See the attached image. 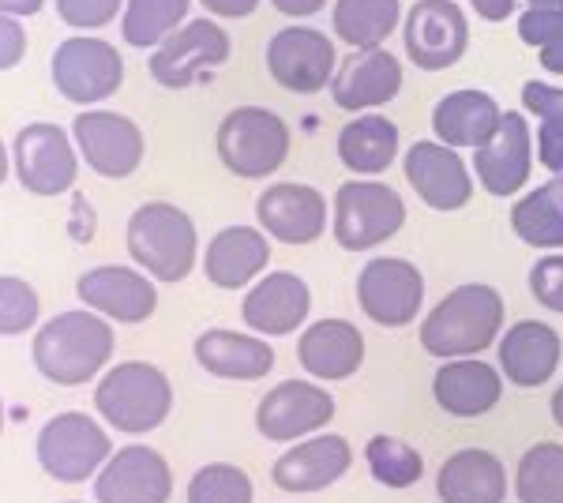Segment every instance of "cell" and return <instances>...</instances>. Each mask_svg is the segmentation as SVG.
I'll return each instance as SVG.
<instances>
[{
    "label": "cell",
    "instance_id": "6da1fadb",
    "mask_svg": "<svg viewBox=\"0 0 563 503\" xmlns=\"http://www.w3.org/2000/svg\"><path fill=\"white\" fill-rule=\"evenodd\" d=\"M504 297L485 282H462L451 294L435 300V308L421 319V350L440 361L477 357L504 335Z\"/></svg>",
    "mask_w": 563,
    "mask_h": 503
},
{
    "label": "cell",
    "instance_id": "7a4b0ae2",
    "mask_svg": "<svg viewBox=\"0 0 563 503\" xmlns=\"http://www.w3.org/2000/svg\"><path fill=\"white\" fill-rule=\"evenodd\" d=\"M113 327L106 316L79 308V313H60L49 324L38 327L31 346L34 369L57 387H84L106 372L113 357Z\"/></svg>",
    "mask_w": 563,
    "mask_h": 503
},
{
    "label": "cell",
    "instance_id": "3957f363",
    "mask_svg": "<svg viewBox=\"0 0 563 503\" xmlns=\"http://www.w3.org/2000/svg\"><path fill=\"white\" fill-rule=\"evenodd\" d=\"M95 409L113 433H154L174 414V383L151 361H121L98 376Z\"/></svg>",
    "mask_w": 563,
    "mask_h": 503
},
{
    "label": "cell",
    "instance_id": "277c9868",
    "mask_svg": "<svg viewBox=\"0 0 563 503\" xmlns=\"http://www.w3.org/2000/svg\"><path fill=\"white\" fill-rule=\"evenodd\" d=\"M124 241H129V255L135 260V267L151 274L154 282L177 286L196 267V255H199L196 222L188 218V210L166 204V199L135 207Z\"/></svg>",
    "mask_w": 563,
    "mask_h": 503
},
{
    "label": "cell",
    "instance_id": "5b68a950",
    "mask_svg": "<svg viewBox=\"0 0 563 503\" xmlns=\"http://www.w3.org/2000/svg\"><path fill=\"white\" fill-rule=\"evenodd\" d=\"M218 158L241 181H263L289 158V124L275 109L238 106L218 124Z\"/></svg>",
    "mask_w": 563,
    "mask_h": 503
},
{
    "label": "cell",
    "instance_id": "8992f818",
    "mask_svg": "<svg viewBox=\"0 0 563 503\" xmlns=\"http://www.w3.org/2000/svg\"><path fill=\"white\" fill-rule=\"evenodd\" d=\"M406 226V199L384 181H346L334 192L331 233L346 252H368Z\"/></svg>",
    "mask_w": 563,
    "mask_h": 503
},
{
    "label": "cell",
    "instance_id": "52a82bcc",
    "mask_svg": "<svg viewBox=\"0 0 563 503\" xmlns=\"http://www.w3.org/2000/svg\"><path fill=\"white\" fill-rule=\"evenodd\" d=\"M34 455H38L45 478L60 484H84L98 478V470L109 462L113 440H109V433L90 414L68 409V414L45 420L38 444H34Z\"/></svg>",
    "mask_w": 563,
    "mask_h": 503
},
{
    "label": "cell",
    "instance_id": "ba28073f",
    "mask_svg": "<svg viewBox=\"0 0 563 503\" xmlns=\"http://www.w3.org/2000/svg\"><path fill=\"white\" fill-rule=\"evenodd\" d=\"M12 166L31 196H65L79 177L76 140L49 121L23 124L12 143Z\"/></svg>",
    "mask_w": 563,
    "mask_h": 503
},
{
    "label": "cell",
    "instance_id": "9c48e42d",
    "mask_svg": "<svg viewBox=\"0 0 563 503\" xmlns=\"http://www.w3.org/2000/svg\"><path fill=\"white\" fill-rule=\"evenodd\" d=\"M49 72H53V87L76 106L106 102L124 84V61L113 50V42L87 39V34L60 42L49 61Z\"/></svg>",
    "mask_w": 563,
    "mask_h": 503
},
{
    "label": "cell",
    "instance_id": "30bf717a",
    "mask_svg": "<svg viewBox=\"0 0 563 503\" xmlns=\"http://www.w3.org/2000/svg\"><path fill=\"white\" fill-rule=\"evenodd\" d=\"M357 305L376 327H410L424 308V274L402 255H376L357 274Z\"/></svg>",
    "mask_w": 563,
    "mask_h": 503
},
{
    "label": "cell",
    "instance_id": "8fae6325",
    "mask_svg": "<svg viewBox=\"0 0 563 503\" xmlns=\"http://www.w3.org/2000/svg\"><path fill=\"white\" fill-rule=\"evenodd\" d=\"M71 140L87 170H95L106 181H124L143 166V132L132 117L109 113V109H84L71 121Z\"/></svg>",
    "mask_w": 563,
    "mask_h": 503
},
{
    "label": "cell",
    "instance_id": "7c38bea8",
    "mask_svg": "<svg viewBox=\"0 0 563 503\" xmlns=\"http://www.w3.org/2000/svg\"><path fill=\"white\" fill-rule=\"evenodd\" d=\"M402 45L413 68H455L470 50V23L455 0H417L402 15Z\"/></svg>",
    "mask_w": 563,
    "mask_h": 503
},
{
    "label": "cell",
    "instance_id": "4fadbf2b",
    "mask_svg": "<svg viewBox=\"0 0 563 503\" xmlns=\"http://www.w3.org/2000/svg\"><path fill=\"white\" fill-rule=\"evenodd\" d=\"M334 420V398L320 380H282L256 406V433L271 444H297Z\"/></svg>",
    "mask_w": 563,
    "mask_h": 503
},
{
    "label": "cell",
    "instance_id": "5bb4252c",
    "mask_svg": "<svg viewBox=\"0 0 563 503\" xmlns=\"http://www.w3.org/2000/svg\"><path fill=\"white\" fill-rule=\"evenodd\" d=\"M230 53H233V42L222 23L192 20L180 26L177 34H169V39L151 53L147 72L158 87L185 90V87H192L207 68H218V64L230 61Z\"/></svg>",
    "mask_w": 563,
    "mask_h": 503
},
{
    "label": "cell",
    "instance_id": "9a60e30c",
    "mask_svg": "<svg viewBox=\"0 0 563 503\" xmlns=\"http://www.w3.org/2000/svg\"><path fill=\"white\" fill-rule=\"evenodd\" d=\"M267 72L289 95H316L339 72L334 42L316 26H286L267 42Z\"/></svg>",
    "mask_w": 563,
    "mask_h": 503
},
{
    "label": "cell",
    "instance_id": "2e32d148",
    "mask_svg": "<svg viewBox=\"0 0 563 503\" xmlns=\"http://www.w3.org/2000/svg\"><path fill=\"white\" fill-rule=\"evenodd\" d=\"M533 173V128L522 109H504L496 135L485 147L474 151V177L477 185L496 199L526 192Z\"/></svg>",
    "mask_w": 563,
    "mask_h": 503
},
{
    "label": "cell",
    "instance_id": "e0dca14e",
    "mask_svg": "<svg viewBox=\"0 0 563 503\" xmlns=\"http://www.w3.org/2000/svg\"><path fill=\"white\" fill-rule=\"evenodd\" d=\"M256 222L271 241L282 244H316L331 230V207L323 192L301 181H282L260 192Z\"/></svg>",
    "mask_w": 563,
    "mask_h": 503
},
{
    "label": "cell",
    "instance_id": "ac0fdd59",
    "mask_svg": "<svg viewBox=\"0 0 563 503\" xmlns=\"http://www.w3.org/2000/svg\"><path fill=\"white\" fill-rule=\"evenodd\" d=\"M402 173L410 181L424 207L432 210H462L474 199V173L455 147H443L440 140H417L402 158Z\"/></svg>",
    "mask_w": 563,
    "mask_h": 503
},
{
    "label": "cell",
    "instance_id": "d6986e66",
    "mask_svg": "<svg viewBox=\"0 0 563 503\" xmlns=\"http://www.w3.org/2000/svg\"><path fill=\"white\" fill-rule=\"evenodd\" d=\"M174 496V470L147 444H129L109 455L95 478L98 503H169Z\"/></svg>",
    "mask_w": 563,
    "mask_h": 503
},
{
    "label": "cell",
    "instance_id": "ffe728a7",
    "mask_svg": "<svg viewBox=\"0 0 563 503\" xmlns=\"http://www.w3.org/2000/svg\"><path fill=\"white\" fill-rule=\"evenodd\" d=\"M76 294L90 313L113 319V324H147L158 308V289L154 278L135 267H121V263H102L79 274Z\"/></svg>",
    "mask_w": 563,
    "mask_h": 503
},
{
    "label": "cell",
    "instance_id": "44dd1931",
    "mask_svg": "<svg viewBox=\"0 0 563 503\" xmlns=\"http://www.w3.org/2000/svg\"><path fill=\"white\" fill-rule=\"evenodd\" d=\"M308 313H312V289L301 274L294 271H271L249 286L241 300V319L252 335L282 338L305 327Z\"/></svg>",
    "mask_w": 563,
    "mask_h": 503
},
{
    "label": "cell",
    "instance_id": "7402d4cb",
    "mask_svg": "<svg viewBox=\"0 0 563 503\" xmlns=\"http://www.w3.org/2000/svg\"><path fill=\"white\" fill-rule=\"evenodd\" d=\"M353 466V447L346 436L339 433H316L305 436L289 447L282 459L271 466V481L282 492H294V496H312L331 484H339Z\"/></svg>",
    "mask_w": 563,
    "mask_h": 503
},
{
    "label": "cell",
    "instance_id": "603a6c76",
    "mask_svg": "<svg viewBox=\"0 0 563 503\" xmlns=\"http://www.w3.org/2000/svg\"><path fill=\"white\" fill-rule=\"evenodd\" d=\"M402 90V61L387 50H350V57L339 64L331 79V98L346 113H372V109L387 106Z\"/></svg>",
    "mask_w": 563,
    "mask_h": 503
},
{
    "label": "cell",
    "instance_id": "cb8c5ba5",
    "mask_svg": "<svg viewBox=\"0 0 563 503\" xmlns=\"http://www.w3.org/2000/svg\"><path fill=\"white\" fill-rule=\"evenodd\" d=\"M496 361L504 380L515 387H544L560 372L563 338L544 319H519L499 335Z\"/></svg>",
    "mask_w": 563,
    "mask_h": 503
},
{
    "label": "cell",
    "instance_id": "d4e9b609",
    "mask_svg": "<svg viewBox=\"0 0 563 503\" xmlns=\"http://www.w3.org/2000/svg\"><path fill=\"white\" fill-rule=\"evenodd\" d=\"M432 398L451 417H485L504 398V372L481 357H455L443 361L432 376Z\"/></svg>",
    "mask_w": 563,
    "mask_h": 503
},
{
    "label": "cell",
    "instance_id": "484cf974",
    "mask_svg": "<svg viewBox=\"0 0 563 503\" xmlns=\"http://www.w3.org/2000/svg\"><path fill=\"white\" fill-rule=\"evenodd\" d=\"M297 361L320 383L350 380L365 364V335L350 319H316L297 342Z\"/></svg>",
    "mask_w": 563,
    "mask_h": 503
},
{
    "label": "cell",
    "instance_id": "4316f807",
    "mask_svg": "<svg viewBox=\"0 0 563 503\" xmlns=\"http://www.w3.org/2000/svg\"><path fill=\"white\" fill-rule=\"evenodd\" d=\"M271 263V237L260 226H225L203 252V274L218 289H244L263 278Z\"/></svg>",
    "mask_w": 563,
    "mask_h": 503
},
{
    "label": "cell",
    "instance_id": "83f0119b",
    "mask_svg": "<svg viewBox=\"0 0 563 503\" xmlns=\"http://www.w3.org/2000/svg\"><path fill=\"white\" fill-rule=\"evenodd\" d=\"M499 121H504L499 102L488 90H474V87L451 90V95H443L432 106V135L443 147H455V151L485 147L496 135Z\"/></svg>",
    "mask_w": 563,
    "mask_h": 503
},
{
    "label": "cell",
    "instance_id": "f1b7e54d",
    "mask_svg": "<svg viewBox=\"0 0 563 503\" xmlns=\"http://www.w3.org/2000/svg\"><path fill=\"white\" fill-rule=\"evenodd\" d=\"M192 357L214 380L256 383L275 369V346L263 342V335H241L225 327H211L199 335L192 342Z\"/></svg>",
    "mask_w": 563,
    "mask_h": 503
},
{
    "label": "cell",
    "instance_id": "f546056e",
    "mask_svg": "<svg viewBox=\"0 0 563 503\" xmlns=\"http://www.w3.org/2000/svg\"><path fill=\"white\" fill-rule=\"evenodd\" d=\"M440 503H504L511 496L504 462L485 447H462L435 473Z\"/></svg>",
    "mask_w": 563,
    "mask_h": 503
},
{
    "label": "cell",
    "instance_id": "4dcf8cb0",
    "mask_svg": "<svg viewBox=\"0 0 563 503\" xmlns=\"http://www.w3.org/2000/svg\"><path fill=\"white\" fill-rule=\"evenodd\" d=\"M398 124L384 113H357L339 132V162L357 177H379L398 162Z\"/></svg>",
    "mask_w": 563,
    "mask_h": 503
},
{
    "label": "cell",
    "instance_id": "1f68e13d",
    "mask_svg": "<svg viewBox=\"0 0 563 503\" xmlns=\"http://www.w3.org/2000/svg\"><path fill=\"white\" fill-rule=\"evenodd\" d=\"M511 230L522 244L538 252L563 249V177H552L515 199Z\"/></svg>",
    "mask_w": 563,
    "mask_h": 503
},
{
    "label": "cell",
    "instance_id": "d6a6232c",
    "mask_svg": "<svg viewBox=\"0 0 563 503\" xmlns=\"http://www.w3.org/2000/svg\"><path fill=\"white\" fill-rule=\"evenodd\" d=\"M402 0H334V39L350 50H376L402 26Z\"/></svg>",
    "mask_w": 563,
    "mask_h": 503
},
{
    "label": "cell",
    "instance_id": "836d02e7",
    "mask_svg": "<svg viewBox=\"0 0 563 503\" xmlns=\"http://www.w3.org/2000/svg\"><path fill=\"white\" fill-rule=\"evenodd\" d=\"M522 113L538 117V162L552 177H563V87L544 79L522 84Z\"/></svg>",
    "mask_w": 563,
    "mask_h": 503
},
{
    "label": "cell",
    "instance_id": "e575fe53",
    "mask_svg": "<svg viewBox=\"0 0 563 503\" xmlns=\"http://www.w3.org/2000/svg\"><path fill=\"white\" fill-rule=\"evenodd\" d=\"M192 0H124L121 34L135 50H158L188 20Z\"/></svg>",
    "mask_w": 563,
    "mask_h": 503
},
{
    "label": "cell",
    "instance_id": "d590c367",
    "mask_svg": "<svg viewBox=\"0 0 563 503\" xmlns=\"http://www.w3.org/2000/svg\"><path fill=\"white\" fill-rule=\"evenodd\" d=\"M515 496L519 503H563V444L541 440L522 451L515 470Z\"/></svg>",
    "mask_w": 563,
    "mask_h": 503
},
{
    "label": "cell",
    "instance_id": "8d00e7d4",
    "mask_svg": "<svg viewBox=\"0 0 563 503\" xmlns=\"http://www.w3.org/2000/svg\"><path fill=\"white\" fill-rule=\"evenodd\" d=\"M365 462L376 484H384L390 492L413 489L424 478V459L413 444H406L402 436L379 433L365 444Z\"/></svg>",
    "mask_w": 563,
    "mask_h": 503
},
{
    "label": "cell",
    "instance_id": "74e56055",
    "mask_svg": "<svg viewBox=\"0 0 563 503\" xmlns=\"http://www.w3.org/2000/svg\"><path fill=\"white\" fill-rule=\"evenodd\" d=\"M188 503H252L256 489L252 478L233 462H207L188 481Z\"/></svg>",
    "mask_w": 563,
    "mask_h": 503
},
{
    "label": "cell",
    "instance_id": "f35d334b",
    "mask_svg": "<svg viewBox=\"0 0 563 503\" xmlns=\"http://www.w3.org/2000/svg\"><path fill=\"white\" fill-rule=\"evenodd\" d=\"M42 300L31 282L15 278V274H0V335L12 338L23 335L38 324Z\"/></svg>",
    "mask_w": 563,
    "mask_h": 503
},
{
    "label": "cell",
    "instance_id": "ab89813d",
    "mask_svg": "<svg viewBox=\"0 0 563 503\" xmlns=\"http://www.w3.org/2000/svg\"><path fill=\"white\" fill-rule=\"evenodd\" d=\"M530 294L541 308L563 316V252H544L530 267Z\"/></svg>",
    "mask_w": 563,
    "mask_h": 503
},
{
    "label": "cell",
    "instance_id": "60d3db41",
    "mask_svg": "<svg viewBox=\"0 0 563 503\" xmlns=\"http://www.w3.org/2000/svg\"><path fill=\"white\" fill-rule=\"evenodd\" d=\"M121 8L124 0H57L60 23L76 26V31H98V26L113 23Z\"/></svg>",
    "mask_w": 563,
    "mask_h": 503
},
{
    "label": "cell",
    "instance_id": "b9f144b4",
    "mask_svg": "<svg viewBox=\"0 0 563 503\" xmlns=\"http://www.w3.org/2000/svg\"><path fill=\"white\" fill-rule=\"evenodd\" d=\"M26 53V31L15 15H0V72L15 68Z\"/></svg>",
    "mask_w": 563,
    "mask_h": 503
},
{
    "label": "cell",
    "instance_id": "7bdbcfd3",
    "mask_svg": "<svg viewBox=\"0 0 563 503\" xmlns=\"http://www.w3.org/2000/svg\"><path fill=\"white\" fill-rule=\"evenodd\" d=\"M95 230H98V215L90 207V199L84 192H71V210H68V237L76 244H90L95 241Z\"/></svg>",
    "mask_w": 563,
    "mask_h": 503
},
{
    "label": "cell",
    "instance_id": "ee69618b",
    "mask_svg": "<svg viewBox=\"0 0 563 503\" xmlns=\"http://www.w3.org/2000/svg\"><path fill=\"white\" fill-rule=\"evenodd\" d=\"M203 12L218 15V20H249L260 8V0H199Z\"/></svg>",
    "mask_w": 563,
    "mask_h": 503
},
{
    "label": "cell",
    "instance_id": "f6af8a7d",
    "mask_svg": "<svg viewBox=\"0 0 563 503\" xmlns=\"http://www.w3.org/2000/svg\"><path fill=\"white\" fill-rule=\"evenodd\" d=\"M477 20L485 23H507L515 12H519V0H470Z\"/></svg>",
    "mask_w": 563,
    "mask_h": 503
},
{
    "label": "cell",
    "instance_id": "bcb514c9",
    "mask_svg": "<svg viewBox=\"0 0 563 503\" xmlns=\"http://www.w3.org/2000/svg\"><path fill=\"white\" fill-rule=\"evenodd\" d=\"M275 4V12L289 15V20H308V15L323 12L327 0H271Z\"/></svg>",
    "mask_w": 563,
    "mask_h": 503
},
{
    "label": "cell",
    "instance_id": "7dc6e473",
    "mask_svg": "<svg viewBox=\"0 0 563 503\" xmlns=\"http://www.w3.org/2000/svg\"><path fill=\"white\" fill-rule=\"evenodd\" d=\"M45 0H0V15H15V20H26V15H38Z\"/></svg>",
    "mask_w": 563,
    "mask_h": 503
},
{
    "label": "cell",
    "instance_id": "c3c4849f",
    "mask_svg": "<svg viewBox=\"0 0 563 503\" xmlns=\"http://www.w3.org/2000/svg\"><path fill=\"white\" fill-rule=\"evenodd\" d=\"M549 414L552 420H556V428H563V383L556 391H552V398H549Z\"/></svg>",
    "mask_w": 563,
    "mask_h": 503
},
{
    "label": "cell",
    "instance_id": "681fc988",
    "mask_svg": "<svg viewBox=\"0 0 563 503\" xmlns=\"http://www.w3.org/2000/svg\"><path fill=\"white\" fill-rule=\"evenodd\" d=\"M8 162H12L8 158V147L0 143V185H4V177H8Z\"/></svg>",
    "mask_w": 563,
    "mask_h": 503
},
{
    "label": "cell",
    "instance_id": "f907efd6",
    "mask_svg": "<svg viewBox=\"0 0 563 503\" xmlns=\"http://www.w3.org/2000/svg\"><path fill=\"white\" fill-rule=\"evenodd\" d=\"M549 4H563V0H530V8H549Z\"/></svg>",
    "mask_w": 563,
    "mask_h": 503
},
{
    "label": "cell",
    "instance_id": "816d5d0a",
    "mask_svg": "<svg viewBox=\"0 0 563 503\" xmlns=\"http://www.w3.org/2000/svg\"><path fill=\"white\" fill-rule=\"evenodd\" d=\"M0 433H4V402H0Z\"/></svg>",
    "mask_w": 563,
    "mask_h": 503
},
{
    "label": "cell",
    "instance_id": "f5cc1de1",
    "mask_svg": "<svg viewBox=\"0 0 563 503\" xmlns=\"http://www.w3.org/2000/svg\"><path fill=\"white\" fill-rule=\"evenodd\" d=\"M68 503H79V500H68Z\"/></svg>",
    "mask_w": 563,
    "mask_h": 503
}]
</instances>
